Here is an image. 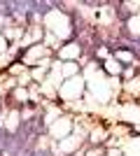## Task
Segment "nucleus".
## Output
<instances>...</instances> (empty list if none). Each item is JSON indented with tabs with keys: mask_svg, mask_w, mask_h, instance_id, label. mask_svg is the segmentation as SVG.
I'll list each match as a JSON object with an SVG mask.
<instances>
[{
	"mask_svg": "<svg viewBox=\"0 0 140 156\" xmlns=\"http://www.w3.org/2000/svg\"><path fill=\"white\" fill-rule=\"evenodd\" d=\"M68 130H70V124H68V119H59V124L54 126V135H66Z\"/></svg>",
	"mask_w": 140,
	"mask_h": 156,
	"instance_id": "obj_1",
	"label": "nucleus"
},
{
	"mask_svg": "<svg viewBox=\"0 0 140 156\" xmlns=\"http://www.w3.org/2000/svg\"><path fill=\"white\" fill-rule=\"evenodd\" d=\"M107 70H110V72H119V65L110 61V63H107Z\"/></svg>",
	"mask_w": 140,
	"mask_h": 156,
	"instance_id": "obj_2",
	"label": "nucleus"
},
{
	"mask_svg": "<svg viewBox=\"0 0 140 156\" xmlns=\"http://www.w3.org/2000/svg\"><path fill=\"white\" fill-rule=\"evenodd\" d=\"M119 58H121V61H128V58H131V56H128L126 51H119Z\"/></svg>",
	"mask_w": 140,
	"mask_h": 156,
	"instance_id": "obj_3",
	"label": "nucleus"
},
{
	"mask_svg": "<svg viewBox=\"0 0 140 156\" xmlns=\"http://www.w3.org/2000/svg\"><path fill=\"white\" fill-rule=\"evenodd\" d=\"M7 47V42H5V37H0V51H2V49H5Z\"/></svg>",
	"mask_w": 140,
	"mask_h": 156,
	"instance_id": "obj_4",
	"label": "nucleus"
}]
</instances>
